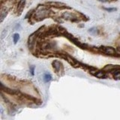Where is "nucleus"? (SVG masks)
Returning a JSON list of instances; mask_svg holds the SVG:
<instances>
[{"label":"nucleus","mask_w":120,"mask_h":120,"mask_svg":"<svg viewBox=\"0 0 120 120\" xmlns=\"http://www.w3.org/2000/svg\"><path fill=\"white\" fill-rule=\"evenodd\" d=\"M50 13L51 11L49 9L46 8L45 7H42V8L40 7L36 11L35 15H34V17H35V20L36 21H41L49 17Z\"/></svg>","instance_id":"1"},{"label":"nucleus","mask_w":120,"mask_h":120,"mask_svg":"<svg viewBox=\"0 0 120 120\" xmlns=\"http://www.w3.org/2000/svg\"><path fill=\"white\" fill-rule=\"evenodd\" d=\"M61 57L65 59L71 65L74 66V68H77V67H80V63L77 62L76 59H74L73 57H71L69 55H67V54H61Z\"/></svg>","instance_id":"2"},{"label":"nucleus","mask_w":120,"mask_h":120,"mask_svg":"<svg viewBox=\"0 0 120 120\" xmlns=\"http://www.w3.org/2000/svg\"><path fill=\"white\" fill-rule=\"evenodd\" d=\"M98 50L102 52L103 53H105L107 55H111V56H113L116 53V50H114V48H112L111 47H100L98 48Z\"/></svg>","instance_id":"3"},{"label":"nucleus","mask_w":120,"mask_h":120,"mask_svg":"<svg viewBox=\"0 0 120 120\" xmlns=\"http://www.w3.org/2000/svg\"><path fill=\"white\" fill-rule=\"evenodd\" d=\"M47 5H50L52 7H54L56 8H60V9H64V8H68L70 9L71 8L69 7H67V5L65 4L62 3V2H47Z\"/></svg>","instance_id":"4"},{"label":"nucleus","mask_w":120,"mask_h":120,"mask_svg":"<svg viewBox=\"0 0 120 120\" xmlns=\"http://www.w3.org/2000/svg\"><path fill=\"white\" fill-rule=\"evenodd\" d=\"M70 41H71V42H73L75 45H76V46L79 47L81 48V49H87L88 48L87 44L80 42V41H78L77 38H74V37L71 38L70 39Z\"/></svg>","instance_id":"5"},{"label":"nucleus","mask_w":120,"mask_h":120,"mask_svg":"<svg viewBox=\"0 0 120 120\" xmlns=\"http://www.w3.org/2000/svg\"><path fill=\"white\" fill-rule=\"evenodd\" d=\"M62 17L64 19H66V20H71L73 22H75L78 20V17L75 16L74 14H71V13H69V12H65L63 14H62Z\"/></svg>","instance_id":"6"},{"label":"nucleus","mask_w":120,"mask_h":120,"mask_svg":"<svg viewBox=\"0 0 120 120\" xmlns=\"http://www.w3.org/2000/svg\"><path fill=\"white\" fill-rule=\"evenodd\" d=\"M1 88H2V91L5 92L6 93L9 94V95H17V94L19 93V92L17 91V90H14V89H11L6 87V86L3 85L2 82L1 83Z\"/></svg>","instance_id":"7"},{"label":"nucleus","mask_w":120,"mask_h":120,"mask_svg":"<svg viewBox=\"0 0 120 120\" xmlns=\"http://www.w3.org/2000/svg\"><path fill=\"white\" fill-rule=\"evenodd\" d=\"M52 67H53V68L55 69L56 72H60L61 70L62 69V65L59 61L55 60L54 62H52Z\"/></svg>","instance_id":"8"},{"label":"nucleus","mask_w":120,"mask_h":120,"mask_svg":"<svg viewBox=\"0 0 120 120\" xmlns=\"http://www.w3.org/2000/svg\"><path fill=\"white\" fill-rule=\"evenodd\" d=\"M95 76L98 78H99V79H106L107 78V74L104 72V71H97V72L95 73Z\"/></svg>","instance_id":"9"},{"label":"nucleus","mask_w":120,"mask_h":120,"mask_svg":"<svg viewBox=\"0 0 120 120\" xmlns=\"http://www.w3.org/2000/svg\"><path fill=\"white\" fill-rule=\"evenodd\" d=\"M25 3H26V0H21V1L18 3V5H17V12L20 13V14L22 13V10H23V8H24Z\"/></svg>","instance_id":"10"},{"label":"nucleus","mask_w":120,"mask_h":120,"mask_svg":"<svg viewBox=\"0 0 120 120\" xmlns=\"http://www.w3.org/2000/svg\"><path fill=\"white\" fill-rule=\"evenodd\" d=\"M8 9L5 8V9H2V11H1V22H2L4 20V19H5L7 16V14H8Z\"/></svg>","instance_id":"11"},{"label":"nucleus","mask_w":120,"mask_h":120,"mask_svg":"<svg viewBox=\"0 0 120 120\" xmlns=\"http://www.w3.org/2000/svg\"><path fill=\"white\" fill-rule=\"evenodd\" d=\"M52 80V76L50 74H45L44 75V81L45 82H48Z\"/></svg>","instance_id":"12"},{"label":"nucleus","mask_w":120,"mask_h":120,"mask_svg":"<svg viewBox=\"0 0 120 120\" xmlns=\"http://www.w3.org/2000/svg\"><path fill=\"white\" fill-rule=\"evenodd\" d=\"M20 39V35H19L18 33H16L14 34V36H13V41H14V43L16 44L17 43V41Z\"/></svg>","instance_id":"13"},{"label":"nucleus","mask_w":120,"mask_h":120,"mask_svg":"<svg viewBox=\"0 0 120 120\" xmlns=\"http://www.w3.org/2000/svg\"><path fill=\"white\" fill-rule=\"evenodd\" d=\"M89 32L92 34V35H95V34L98 32V29L95 28V27H93V28H91L89 29Z\"/></svg>","instance_id":"14"},{"label":"nucleus","mask_w":120,"mask_h":120,"mask_svg":"<svg viewBox=\"0 0 120 120\" xmlns=\"http://www.w3.org/2000/svg\"><path fill=\"white\" fill-rule=\"evenodd\" d=\"M104 10H106L109 12H112V11H116L117 9L115 8H104Z\"/></svg>","instance_id":"15"},{"label":"nucleus","mask_w":120,"mask_h":120,"mask_svg":"<svg viewBox=\"0 0 120 120\" xmlns=\"http://www.w3.org/2000/svg\"><path fill=\"white\" fill-rule=\"evenodd\" d=\"M33 11H34V10H31L30 11H29V13H28L27 15L26 16V18L27 19V18H29V17H31V16H32V14H33Z\"/></svg>","instance_id":"16"},{"label":"nucleus","mask_w":120,"mask_h":120,"mask_svg":"<svg viewBox=\"0 0 120 120\" xmlns=\"http://www.w3.org/2000/svg\"><path fill=\"white\" fill-rule=\"evenodd\" d=\"M30 69H31V73H32V75L35 74V73H34V72H35V67H34V66L30 67Z\"/></svg>","instance_id":"17"},{"label":"nucleus","mask_w":120,"mask_h":120,"mask_svg":"<svg viewBox=\"0 0 120 120\" xmlns=\"http://www.w3.org/2000/svg\"><path fill=\"white\" fill-rule=\"evenodd\" d=\"M100 2H107L109 0H98Z\"/></svg>","instance_id":"18"},{"label":"nucleus","mask_w":120,"mask_h":120,"mask_svg":"<svg viewBox=\"0 0 120 120\" xmlns=\"http://www.w3.org/2000/svg\"><path fill=\"white\" fill-rule=\"evenodd\" d=\"M116 51H117L118 53H119V52H120V47H117V48H116Z\"/></svg>","instance_id":"19"}]
</instances>
